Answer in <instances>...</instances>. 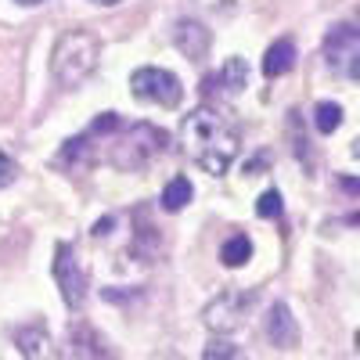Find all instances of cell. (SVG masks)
<instances>
[{
    "label": "cell",
    "instance_id": "1",
    "mask_svg": "<svg viewBox=\"0 0 360 360\" xmlns=\"http://www.w3.org/2000/svg\"><path fill=\"white\" fill-rule=\"evenodd\" d=\"M180 141H184V152L191 155L195 166H202L205 173H227V166L234 162L238 148H242V137H238V127L217 108H195L184 127H180Z\"/></svg>",
    "mask_w": 360,
    "mask_h": 360
},
{
    "label": "cell",
    "instance_id": "2",
    "mask_svg": "<svg viewBox=\"0 0 360 360\" xmlns=\"http://www.w3.org/2000/svg\"><path fill=\"white\" fill-rule=\"evenodd\" d=\"M98 62H101V40L86 29H72V33L58 37L51 51V76L58 79V86L76 90L79 83L94 76Z\"/></svg>",
    "mask_w": 360,
    "mask_h": 360
},
{
    "label": "cell",
    "instance_id": "3",
    "mask_svg": "<svg viewBox=\"0 0 360 360\" xmlns=\"http://www.w3.org/2000/svg\"><path fill=\"white\" fill-rule=\"evenodd\" d=\"M162 152H166V134L152 123H134L130 130H123V137H119L108 159L115 169H144Z\"/></svg>",
    "mask_w": 360,
    "mask_h": 360
},
{
    "label": "cell",
    "instance_id": "4",
    "mask_svg": "<svg viewBox=\"0 0 360 360\" xmlns=\"http://www.w3.org/2000/svg\"><path fill=\"white\" fill-rule=\"evenodd\" d=\"M324 62L342 79H356L360 76V33H356V25L342 22V25H335L332 33L324 37Z\"/></svg>",
    "mask_w": 360,
    "mask_h": 360
},
{
    "label": "cell",
    "instance_id": "5",
    "mask_svg": "<svg viewBox=\"0 0 360 360\" xmlns=\"http://www.w3.org/2000/svg\"><path fill=\"white\" fill-rule=\"evenodd\" d=\"M130 90L134 98L141 101H152V105H162V108H176L180 98H184V86L180 79L169 72V69H155V65H144L130 76Z\"/></svg>",
    "mask_w": 360,
    "mask_h": 360
},
{
    "label": "cell",
    "instance_id": "6",
    "mask_svg": "<svg viewBox=\"0 0 360 360\" xmlns=\"http://www.w3.org/2000/svg\"><path fill=\"white\" fill-rule=\"evenodd\" d=\"M54 281H58V288H62V299H65L69 310H79L86 303L90 278H86V270H83L76 249L65 245V242L54 249Z\"/></svg>",
    "mask_w": 360,
    "mask_h": 360
},
{
    "label": "cell",
    "instance_id": "7",
    "mask_svg": "<svg viewBox=\"0 0 360 360\" xmlns=\"http://www.w3.org/2000/svg\"><path fill=\"white\" fill-rule=\"evenodd\" d=\"M252 303H256L252 292H224V295H217L213 303L205 307V324L213 328L217 335L234 332V328L245 321V314L252 310Z\"/></svg>",
    "mask_w": 360,
    "mask_h": 360
},
{
    "label": "cell",
    "instance_id": "8",
    "mask_svg": "<svg viewBox=\"0 0 360 360\" xmlns=\"http://www.w3.org/2000/svg\"><path fill=\"white\" fill-rule=\"evenodd\" d=\"M65 360H115V356L86 321H72L65 332Z\"/></svg>",
    "mask_w": 360,
    "mask_h": 360
},
{
    "label": "cell",
    "instance_id": "9",
    "mask_svg": "<svg viewBox=\"0 0 360 360\" xmlns=\"http://www.w3.org/2000/svg\"><path fill=\"white\" fill-rule=\"evenodd\" d=\"M173 44L180 54H188L191 62H198V58L209 54V44H213V37H209V29L195 18H180L176 29H173Z\"/></svg>",
    "mask_w": 360,
    "mask_h": 360
},
{
    "label": "cell",
    "instance_id": "10",
    "mask_svg": "<svg viewBox=\"0 0 360 360\" xmlns=\"http://www.w3.org/2000/svg\"><path fill=\"white\" fill-rule=\"evenodd\" d=\"M245 79H249V69H245L242 58H227L224 69H220L217 76H205V79H202V86H205V94H213V90H220V94L234 98L238 90H245Z\"/></svg>",
    "mask_w": 360,
    "mask_h": 360
},
{
    "label": "cell",
    "instance_id": "11",
    "mask_svg": "<svg viewBox=\"0 0 360 360\" xmlns=\"http://www.w3.org/2000/svg\"><path fill=\"white\" fill-rule=\"evenodd\" d=\"M266 335H270V342H274L278 349H292L295 346L299 324H295V317H292V310L285 303L270 307V314H266Z\"/></svg>",
    "mask_w": 360,
    "mask_h": 360
},
{
    "label": "cell",
    "instance_id": "12",
    "mask_svg": "<svg viewBox=\"0 0 360 360\" xmlns=\"http://www.w3.org/2000/svg\"><path fill=\"white\" fill-rule=\"evenodd\" d=\"M15 342H18V349H22L25 360H54L51 335H47V328H40V324L18 328V332H15Z\"/></svg>",
    "mask_w": 360,
    "mask_h": 360
},
{
    "label": "cell",
    "instance_id": "13",
    "mask_svg": "<svg viewBox=\"0 0 360 360\" xmlns=\"http://www.w3.org/2000/svg\"><path fill=\"white\" fill-rule=\"evenodd\" d=\"M292 65H295V44H292L288 37H281V40H274V44L266 47V54H263V76L278 79V76H285Z\"/></svg>",
    "mask_w": 360,
    "mask_h": 360
},
{
    "label": "cell",
    "instance_id": "14",
    "mask_svg": "<svg viewBox=\"0 0 360 360\" xmlns=\"http://www.w3.org/2000/svg\"><path fill=\"white\" fill-rule=\"evenodd\" d=\"M191 195H195L191 180L188 176H173L166 184V191H162V209H166V213H180V209L191 202Z\"/></svg>",
    "mask_w": 360,
    "mask_h": 360
},
{
    "label": "cell",
    "instance_id": "15",
    "mask_svg": "<svg viewBox=\"0 0 360 360\" xmlns=\"http://www.w3.org/2000/svg\"><path fill=\"white\" fill-rule=\"evenodd\" d=\"M249 256H252V242H249L245 234H234V238H227L224 249H220L224 266H242V263H249Z\"/></svg>",
    "mask_w": 360,
    "mask_h": 360
},
{
    "label": "cell",
    "instance_id": "16",
    "mask_svg": "<svg viewBox=\"0 0 360 360\" xmlns=\"http://www.w3.org/2000/svg\"><path fill=\"white\" fill-rule=\"evenodd\" d=\"M314 127H317L321 134H335V130L342 127V105H335V101H321L317 112H314Z\"/></svg>",
    "mask_w": 360,
    "mask_h": 360
},
{
    "label": "cell",
    "instance_id": "17",
    "mask_svg": "<svg viewBox=\"0 0 360 360\" xmlns=\"http://www.w3.org/2000/svg\"><path fill=\"white\" fill-rule=\"evenodd\" d=\"M256 217L270 220V217H281V195L278 191H263L256 202Z\"/></svg>",
    "mask_w": 360,
    "mask_h": 360
},
{
    "label": "cell",
    "instance_id": "18",
    "mask_svg": "<svg viewBox=\"0 0 360 360\" xmlns=\"http://www.w3.org/2000/svg\"><path fill=\"white\" fill-rule=\"evenodd\" d=\"M205 360H238V346L227 339H213L205 346Z\"/></svg>",
    "mask_w": 360,
    "mask_h": 360
},
{
    "label": "cell",
    "instance_id": "19",
    "mask_svg": "<svg viewBox=\"0 0 360 360\" xmlns=\"http://www.w3.org/2000/svg\"><path fill=\"white\" fill-rule=\"evenodd\" d=\"M15 173H18V169H15V162H11L4 152H0V188H8L11 180H15Z\"/></svg>",
    "mask_w": 360,
    "mask_h": 360
},
{
    "label": "cell",
    "instance_id": "20",
    "mask_svg": "<svg viewBox=\"0 0 360 360\" xmlns=\"http://www.w3.org/2000/svg\"><path fill=\"white\" fill-rule=\"evenodd\" d=\"M112 227H115V217H105V220H98V224H94V238H105V234H112Z\"/></svg>",
    "mask_w": 360,
    "mask_h": 360
},
{
    "label": "cell",
    "instance_id": "21",
    "mask_svg": "<svg viewBox=\"0 0 360 360\" xmlns=\"http://www.w3.org/2000/svg\"><path fill=\"white\" fill-rule=\"evenodd\" d=\"M18 4H25V8H33V4H44V0H18Z\"/></svg>",
    "mask_w": 360,
    "mask_h": 360
},
{
    "label": "cell",
    "instance_id": "22",
    "mask_svg": "<svg viewBox=\"0 0 360 360\" xmlns=\"http://www.w3.org/2000/svg\"><path fill=\"white\" fill-rule=\"evenodd\" d=\"M94 4H105V8H112V4H119V0H94Z\"/></svg>",
    "mask_w": 360,
    "mask_h": 360
}]
</instances>
